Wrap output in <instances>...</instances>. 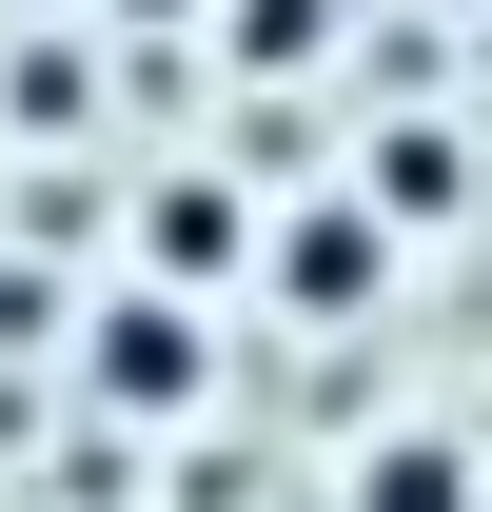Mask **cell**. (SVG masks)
<instances>
[{"label": "cell", "instance_id": "cell-1", "mask_svg": "<svg viewBox=\"0 0 492 512\" xmlns=\"http://www.w3.org/2000/svg\"><path fill=\"white\" fill-rule=\"evenodd\" d=\"M79 375H99V414H138V434H158V414H197V394H217V316H197V296H99Z\"/></svg>", "mask_w": 492, "mask_h": 512}, {"label": "cell", "instance_id": "cell-2", "mask_svg": "<svg viewBox=\"0 0 492 512\" xmlns=\"http://www.w3.org/2000/svg\"><path fill=\"white\" fill-rule=\"evenodd\" d=\"M374 296H394V217H374V197H296V217H276V316L355 335Z\"/></svg>", "mask_w": 492, "mask_h": 512}, {"label": "cell", "instance_id": "cell-3", "mask_svg": "<svg viewBox=\"0 0 492 512\" xmlns=\"http://www.w3.org/2000/svg\"><path fill=\"white\" fill-rule=\"evenodd\" d=\"M256 276V197L237 178H158L138 197V296H237Z\"/></svg>", "mask_w": 492, "mask_h": 512}, {"label": "cell", "instance_id": "cell-4", "mask_svg": "<svg viewBox=\"0 0 492 512\" xmlns=\"http://www.w3.org/2000/svg\"><path fill=\"white\" fill-rule=\"evenodd\" d=\"M335 512H492V493H473V434H374Z\"/></svg>", "mask_w": 492, "mask_h": 512}]
</instances>
